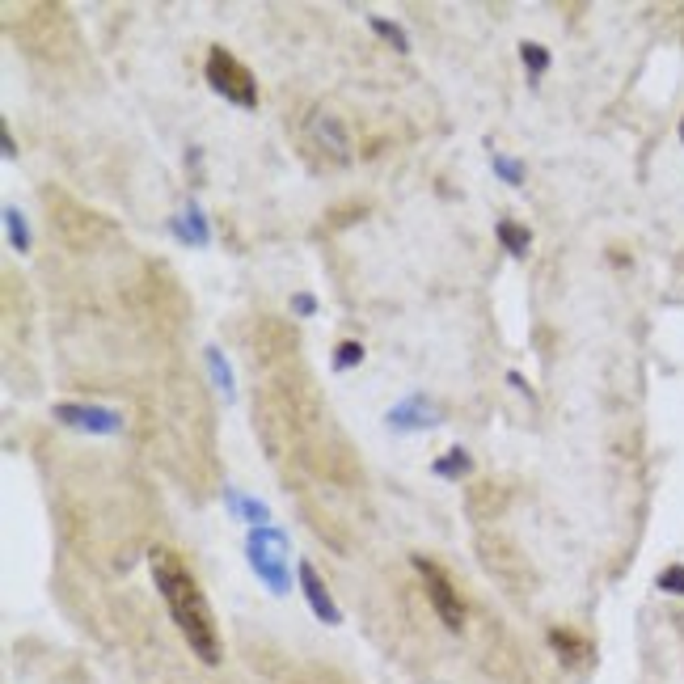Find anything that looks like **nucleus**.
<instances>
[{"label":"nucleus","mask_w":684,"mask_h":684,"mask_svg":"<svg viewBox=\"0 0 684 684\" xmlns=\"http://www.w3.org/2000/svg\"><path fill=\"white\" fill-rule=\"evenodd\" d=\"M5 232H9V245L17 250V254H26L30 250V224H26V216L17 208H5Z\"/></svg>","instance_id":"4468645a"},{"label":"nucleus","mask_w":684,"mask_h":684,"mask_svg":"<svg viewBox=\"0 0 684 684\" xmlns=\"http://www.w3.org/2000/svg\"><path fill=\"white\" fill-rule=\"evenodd\" d=\"M550 647L562 655V663L592 659V647H587V638H579V634H571V629H550Z\"/></svg>","instance_id":"9d476101"},{"label":"nucleus","mask_w":684,"mask_h":684,"mask_svg":"<svg viewBox=\"0 0 684 684\" xmlns=\"http://www.w3.org/2000/svg\"><path fill=\"white\" fill-rule=\"evenodd\" d=\"M495 237H498V245H503L511 258H524L532 250V232L524 229V224H516V220H498Z\"/></svg>","instance_id":"9b49d317"},{"label":"nucleus","mask_w":684,"mask_h":684,"mask_svg":"<svg viewBox=\"0 0 684 684\" xmlns=\"http://www.w3.org/2000/svg\"><path fill=\"white\" fill-rule=\"evenodd\" d=\"M208 80H211V89H216L224 102H232V106H241V111H254V106H258V80H254V72H250V68H245L237 56H229L224 47H211Z\"/></svg>","instance_id":"7ed1b4c3"},{"label":"nucleus","mask_w":684,"mask_h":684,"mask_svg":"<svg viewBox=\"0 0 684 684\" xmlns=\"http://www.w3.org/2000/svg\"><path fill=\"white\" fill-rule=\"evenodd\" d=\"M359 359H364V347H359V342H338V351H334V368H338V372L355 368Z\"/></svg>","instance_id":"6ab92c4d"},{"label":"nucleus","mask_w":684,"mask_h":684,"mask_svg":"<svg viewBox=\"0 0 684 684\" xmlns=\"http://www.w3.org/2000/svg\"><path fill=\"white\" fill-rule=\"evenodd\" d=\"M208 368H211V380H216V389H220L224 398H232V368H229V359L220 355V347H208Z\"/></svg>","instance_id":"2eb2a0df"},{"label":"nucleus","mask_w":684,"mask_h":684,"mask_svg":"<svg viewBox=\"0 0 684 684\" xmlns=\"http://www.w3.org/2000/svg\"><path fill=\"white\" fill-rule=\"evenodd\" d=\"M519 59H524V68H529L532 77H545V72H550V51H545L541 43H519Z\"/></svg>","instance_id":"f3484780"},{"label":"nucleus","mask_w":684,"mask_h":684,"mask_svg":"<svg viewBox=\"0 0 684 684\" xmlns=\"http://www.w3.org/2000/svg\"><path fill=\"white\" fill-rule=\"evenodd\" d=\"M287 550H292V541H287V532L275 529V524L250 529V537H245L250 566H254V574L275 596H287V587H292V579H287Z\"/></svg>","instance_id":"f03ea898"},{"label":"nucleus","mask_w":684,"mask_h":684,"mask_svg":"<svg viewBox=\"0 0 684 684\" xmlns=\"http://www.w3.org/2000/svg\"><path fill=\"white\" fill-rule=\"evenodd\" d=\"M313 135H317L321 148H330L334 161H347V153H351V144H347V132H342V123L334 119V114H313Z\"/></svg>","instance_id":"0eeeda50"},{"label":"nucleus","mask_w":684,"mask_h":684,"mask_svg":"<svg viewBox=\"0 0 684 684\" xmlns=\"http://www.w3.org/2000/svg\"><path fill=\"white\" fill-rule=\"evenodd\" d=\"M368 26H372V30L380 34L385 43H393V51H401V56H406V51H410V34L401 30L398 22H389V17H368Z\"/></svg>","instance_id":"dca6fc26"},{"label":"nucleus","mask_w":684,"mask_h":684,"mask_svg":"<svg viewBox=\"0 0 684 684\" xmlns=\"http://www.w3.org/2000/svg\"><path fill=\"white\" fill-rule=\"evenodd\" d=\"M659 592H672V596H684V566H663L659 571Z\"/></svg>","instance_id":"aec40b11"},{"label":"nucleus","mask_w":684,"mask_h":684,"mask_svg":"<svg viewBox=\"0 0 684 684\" xmlns=\"http://www.w3.org/2000/svg\"><path fill=\"white\" fill-rule=\"evenodd\" d=\"M292 313H296V317H313V313H317V296H313V292H296V296H292Z\"/></svg>","instance_id":"412c9836"},{"label":"nucleus","mask_w":684,"mask_h":684,"mask_svg":"<svg viewBox=\"0 0 684 684\" xmlns=\"http://www.w3.org/2000/svg\"><path fill=\"white\" fill-rule=\"evenodd\" d=\"M0 148H5V156H17V144H13L9 127H0Z\"/></svg>","instance_id":"4be33fe9"},{"label":"nucleus","mask_w":684,"mask_h":684,"mask_svg":"<svg viewBox=\"0 0 684 684\" xmlns=\"http://www.w3.org/2000/svg\"><path fill=\"white\" fill-rule=\"evenodd\" d=\"M174 232L187 245H199V250H203V245H211V229H208V220H203V211L195 208V203H190V208L174 220Z\"/></svg>","instance_id":"1a4fd4ad"},{"label":"nucleus","mask_w":684,"mask_h":684,"mask_svg":"<svg viewBox=\"0 0 684 684\" xmlns=\"http://www.w3.org/2000/svg\"><path fill=\"white\" fill-rule=\"evenodd\" d=\"M153 579H156V592L166 596L169 613H174L182 638L195 655H199L208 668L220 663V634H216V621H211V608L203 600L195 574L182 566V558L169 550H153Z\"/></svg>","instance_id":"f257e3e1"},{"label":"nucleus","mask_w":684,"mask_h":684,"mask_svg":"<svg viewBox=\"0 0 684 684\" xmlns=\"http://www.w3.org/2000/svg\"><path fill=\"white\" fill-rule=\"evenodd\" d=\"M431 419V406L422 393H414V398H406L401 406L389 410V427H398V431H414V427H427Z\"/></svg>","instance_id":"6e6552de"},{"label":"nucleus","mask_w":684,"mask_h":684,"mask_svg":"<svg viewBox=\"0 0 684 684\" xmlns=\"http://www.w3.org/2000/svg\"><path fill=\"white\" fill-rule=\"evenodd\" d=\"M490 169H495L508 187H519L524 182V166L519 161H511V156H503V153H490Z\"/></svg>","instance_id":"a211bd4d"},{"label":"nucleus","mask_w":684,"mask_h":684,"mask_svg":"<svg viewBox=\"0 0 684 684\" xmlns=\"http://www.w3.org/2000/svg\"><path fill=\"white\" fill-rule=\"evenodd\" d=\"M435 469V477H448V482H461L469 469H474V456L465 453V448H453V453H444L440 461L431 465Z\"/></svg>","instance_id":"ddd939ff"},{"label":"nucleus","mask_w":684,"mask_h":684,"mask_svg":"<svg viewBox=\"0 0 684 684\" xmlns=\"http://www.w3.org/2000/svg\"><path fill=\"white\" fill-rule=\"evenodd\" d=\"M224 498H229V508H232V511H241V516L250 519L254 529L271 524V508H266V503H258V498H241L237 490H232V486H224Z\"/></svg>","instance_id":"f8f14e48"},{"label":"nucleus","mask_w":684,"mask_h":684,"mask_svg":"<svg viewBox=\"0 0 684 684\" xmlns=\"http://www.w3.org/2000/svg\"><path fill=\"white\" fill-rule=\"evenodd\" d=\"M680 140H684V119H680Z\"/></svg>","instance_id":"b1692460"},{"label":"nucleus","mask_w":684,"mask_h":684,"mask_svg":"<svg viewBox=\"0 0 684 684\" xmlns=\"http://www.w3.org/2000/svg\"><path fill=\"white\" fill-rule=\"evenodd\" d=\"M300 592H305L309 608L317 613V621H326V625H342V608L334 604V596H330V587H326V579H321V574L313 571L309 562H300Z\"/></svg>","instance_id":"423d86ee"},{"label":"nucleus","mask_w":684,"mask_h":684,"mask_svg":"<svg viewBox=\"0 0 684 684\" xmlns=\"http://www.w3.org/2000/svg\"><path fill=\"white\" fill-rule=\"evenodd\" d=\"M414 571L422 574V587H427V600H431V608H435V617L448 629H461L465 625V600L453 587V579L444 574V566L431 562L427 553H414Z\"/></svg>","instance_id":"20e7f679"},{"label":"nucleus","mask_w":684,"mask_h":684,"mask_svg":"<svg viewBox=\"0 0 684 684\" xmlns=\"http://www.w3.org/2000/svg\"><path fill=\"white\" fill-rule=\"evenodd\" d=\"M508 380L519 389V393H529V380H524V376H519V372H508Z\"/></svg>","instance_id":"5701e85b"},{"label":"nucleus","mask_w":684,"mask_h":684,"mask_svg":"<svg viewBox=\"0 0 684 684\" xmlns=\"http://www.w3.org/2000/svg\"><path fill=\"white\" fill-rule=\"evenodd\" d=\"M56 419L68 422V427H80V431H93V435H114L123 427V419L106 406H80V401H59L56 406Z\"/></svg>","instance_id":"39448f33"}]
</instances>
